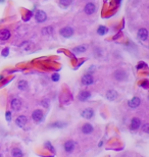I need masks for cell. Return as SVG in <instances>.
<instances>
[{"mask_svg":"<svg viewBox=\"0 0 149 157\" xmlns=\"http://www.w3.org/2000/svg\"><path fill=\"white\" fill-rule=\"evenodd\" d=\"M22 108V100L18 98H14L12 101V109L14 111H20Z\"/></svg>","mask_w":149,"mask_h":157,"instance_id":"cell-8","label":"cell"},{"mask_svg":"<svg viewBox=\"0 0 149 157\" xmlns=\"http://www.w3.org/2000/svg\"><path fill=\"white\" fill-rule=\"evenodd\" d=\"M8 53H9V49H8V48H5V49L2 50V55L5 56V57L8 55Z\"/></svg>","mask_w":149,"mask_h":157,"instance_id":"cell-31","label":"cell"},{"mask_svg":"<svg viewBox=\"0 0 149 157\" xmlns=\"http://www.w3.org/2000/svg\"><path fill=\"white\" fill-rule=\"evenodd\" d=\"M59 74H52V76H51V78H52V81L53 82H57L59 80Z\"/></svg>","mask_w":149,"mask_h":157,"instance_id":"cell-27","label":"cell"},{"mask_svg":"<svg viewBox=\"0 0 149 157\" xmlns=\"http://www.w3.org/2000/svg\"><path fill=\"white\" fill-rule=\"evenodd\" d=\"M10 38V32L8 30L4 29V30H1L0 31V40L2 41H6Z\"/></svg>","mask_w":149,"mask_h":157,"instance_id":"cell-15","label":"cell"},{"mask_svg":"<svg viewBox=\"0 0 149 157\" xmlns=\"http://www.w3.org/2000/svg\"><path fill=\"white\" fill-rule=\"evenodd\" d=\"M113 78L116 80V81H125V80H127V78H128V74H127V72H125L124 70H115L114 74H113Z\"/></svg>","mask_w":149,"mask_h":157,"instance_id":"cell-2","label":"cell"},{"mask_svg":"<svg viewBox=\"0 0 149 157\" xmlns=\"http://www.w3.org/2000/svg\"><path fill=\"white\" fill-rule=\"evenodd\" d=\"M95 11H96V6H95V4L92 2L87 3V4L85 5V7H84V12L86 14H88V16L93 14Z\"/></svg>","mask_w":149,"mask_h":157,"instance_id":"cell-5","label":"cell"},{"mask_svg":"<svg viewBox=\"0 0 149 157\" xmlns=\"http://www.w3.org/2000/svg\"><path fill=\"white\" fill-rule=\"evenodd\" d=\"M12 157H24V153L22 149L20 148H12Z\"/></svg>","mask_w":149,"mask_h":157,"instance_id":"cell-18","label":"cell"},{"mask_svg":"<svg viewBox=\"0 0 149 157\" xmlns=\"http://www.w3.org/2000/svg\"><path fill=\"white\" fill-rule=\"evenodd\" d=\"M137 37L139 40L146 41L147 38H148V31H147L146 29H144V28H143V29H140L137 33Z\"/></svg>","mask_w":149,"mask_h":157,"instance_id":"cell-12","label":"cell"},{"mask_svg":"<svg viewBox=\"0 0 149 157\" xmlns=\"http://www.w3.org/2000/svg\"><path fill=\"white\" fill-rule=\"evenodd\" d=\"M81 115L86 119H90L94 115V110L92 108H85L83 111L81 112Z\"/></svg>","mask_w":149,"mask_h":157,"instance_id":"cell-10","label":"cell"},{"mask_svg":"<svg viewBox=\"0 0 149 157\" xmlns=\"http://www.w3.org/2000/svg\"><path fill=\"white\" fill-rule=\"evenodd\" d=\"M87 49V46L86 45H81V46H78V47L74 48V49L72 50L74 53H83V52H85Z\"/></svg>","mask_w":149,"mask_h":157,"instance_id":"cell-21","label":"cell"},{"mask_svg":"<svg viewBox=\"0 0 149 157\" xmlns=\"http://www.w3.org/2000/svg\"><path fill=\"white\" fill-rule=\"evenodd\" d=\"M90 97H91V93L89 91H82L79 94V96H78V98H79L80 101H86Z\"/></svg>","mask_w":149,"mask_h":157,"instance_id":"cell-16","label":"cell"},{"mask_svg":"<svg viewBox=\"0 0 149 157\" xmlns=\"http://www.w3.org/2000/svg\"><path fill=\"white\" fill-rule=\"evenodd\" d=\"M66 126V122H63V121H55V122L51 123L50 125V128H56V129H62Z\"/></svg>","mask_w":149,"mask_h":157,"instance_id":"cell-20","label":"cell"},{"mask_svg":"<svg viewBox=\"0 0 149 157\" xmlns=\"http://www.w3.org/2000/svg\"><path fill=\"white\" fill-rule=\"evenodd\" d=\"M5 116H6V120L7 121H10V120H12V112L7 111L6 114H5Z\"/></svg>","mask_w":149,"mask_h":157,"instance_id":"cell-28","label":"cell"},{"mask_svg":"<svg viewBox=\"0 0 149 157\" xmlns=\"http://www.w3.org/2000/svg\"><path fill=\"white\" fill-rule=\"evenodd\" d=\"M82 84L85 86H90L92 85L93 83H94V78H93V76H91V74H84L83 76H82V80H81Z\"/></svg>","mask_w":149,"mask_h":157,"instance_id":"cell-6","label":"cell"},{"mask_svg":"<svg viewBox=\"0 0 149 157\" xmlns=\"http://www.w3.org/2000/svg\"><path fill=\"white\" fill-rule=\"evenodd\" d=\"M53 33V28L52 27H45L42 29V34L43 35H45V36H49V35H51V34Z\"/></svg>","mask_w":149,"mask_h":157,"instance_id":"cell-22","label":"cell"},{"mask_svg":"<svg viewBox=\"0 0 149 157\" xmlns=\"http://www.w3.org/2000/svg\"><path fill=\"white\" fill-rule=\"evenodd\" d=\"M59 33H60L61 36L64 37V38H70V37H72V35H74V29L70 27H64L60 30Z\"/></svg>","mask_w":149,"mask_h":157,"instance_id":"cell-4","label":"cell"},{"mask_svg":"<svg viewBox=\"0 0 149 157\" xmlns=\"http://www.w3.org/2000/svg\"><path fill=\"white\" fill-rule=\"evenodd\" d=\"M140 103H141V100L140 98H138V97H133L131 100L128 101V105L131 108H137L138 106L140 105Z\"/></svg>","mask_w":149,"mask_h":157,"instance_id":"cell-13","label":"cell"},{"mask_svg":"<svg viewBox=\"0 0 149 157\" xmlns=\"http://www.w3.org/2000/svg\"><path fill=\"white\" fill-rule=\"evenodd\" d=\"M141 130L143 131L144 133H149V123H144L142 126V128H141Z\"/></svg>","mask_w":149,"mask_h":157,"instance_id":"cell-26","label":"cell"},{"mask_svg":"<svg viewBox=\"0 0 149 157\" xmlns=\"http://www.w3.org/2000/svg\"><path fill=\"white\" fill-rule=\"evenodd\" d=\"M74 148H76V142L72 140H68L66 143L63 144V149L66 153H72L74 152Z\"/></svg>","mask_w":149,"mask_h":157,"instance_id":"cell-3","label":"cell"},{"mask_svg":"<svg viewBox=\"0 0 149 157\" xmlns=\"http://www.w3.org/2000/svg\"><path fill=\"white\" fill-rule=\"evenodd\" d=\"M18 88L20 90V91H27L28 88H29V85H28L27 81L22 80V81H20L18 83Z\"/></svg>","mask_w":149,"mask_h":157,"instance_id":"cell-19","label":"cell"},{"mask_svg":"<svg viewBox=\"0 0 149 157\" xmlns=\"http://www.w3.org/2000/svg\"><path fill=\"white\" fill-rule=\"evenodd\" d=\"M70 2H72V0H59V3L63 6H68L70 4Z\"/></svg>","mask_w":149,"mask_h":157,"instance_id":"cell-25","label":"cell"},{"mask_svg":"<svg viewBox=\"0 0 149 157\" xmlns=\"http://www.w3.org/2000/svg\"><path fill=\"white\" fill-rule=\"evenodd\" d=\"M143 67H147V64H146V63L141 62V63H139V64L137 65V68H138V70H140V68H143Z\"/></svg>","mask_w":149,"mask_h":157,"instance_id":"cell-30","label":"cell"},{"mask_svg":"<svg viewBox=\"0 0 149 157\" xmlns=\"http://www.w3.org/2000/svg\"><path fill=\"white\" fill-rule=\"evenodd\" d=\"M106 98L110 101L115 100V99L118 98V92L114 91V90H109V91H107V93H106Z\"/></svg>","mask_w":149,"mask_h":157,"instance_id":"cell-17","label":"cell"},{"mask_svg":"<svg viewBox=\"0 0 149 157\" xmlns=\"http://www.w3.org/2000/svg\"><path fill=\"white\" fill-rule=\"evenodd\" d=\"M32 118H33V120L35 121V122L37 123H40L43 121V118H44V114H43V111L40 109H36L33 111V113H32Z\"/></svg>","mask_w":149,"mask_h":157,"instance_id":"cell-1","label":"cell"},{"mask_svg":"<svg viewBox=\"0 0 149 157\" xmlns=\"http://www.w3.org/2000/svg\"><path fill=\"white\" fill-rule=\"evenodd\" d=\"M0 157H2V156H1V154H0Z\"/></svg>","mask_w":149,"mask_h":157,"instance_id":"cell-32","label":"cell"},{"mask_svg":"<svg viewBox=\"0 0 149 157\" xmlns=\"http://www.w3.org/2000/svg\"><path fill=\"white\" fill-rule=\"evenodd\" d=\"M27 122H28V118H27V116H25V115H20V116H18L16 119V123L22 129H25Z\"/></svg>","mask_w":149,"mask_h":157,"instance_id":"cell-7","label":"cell"},{"mask_svg":"<svg viewBox=\"0 0 149 157\" xmlns=\"http://www.w3.org/2000/svg\"><path fill=\"white\" fill-rule=\"evenodd\" d=\"M44 146H45V148L47 149V150H49L50 152H52V153H55V149H54V147H53V145H52L50 142H46L45 144H44Z\"/></svg>","mask_w":149,"mask_h":157,"instance_id":"cell-23","label":"cell"},{"mask_svg":"<svg viewBox=\"0 0 149 157\" xmlns=\"http://www.w3.org/2000/svg\"><path fill=\"white\" fill-rule=\"evenodd\" d=\"M82 133L85 135H90L93 133V131H94V128H93V126L91 125V123H84L83 126H82Z\"/></svg>","mask_w":149,"mask_h":157,"instance_id":"cell-11","label":"cell"},{"mask_svg":"<svg viewBox=\"0 0 149 157\" xmlns=\"http://www.w3.org/2000/svg\"><path fill=\"white\" fill-rule=\"evenodd\" d=\"M140 86H141V87H143V88H145V89H147V88H148V82H147V81L141 82Z\"/></svg>","mask_w":149,"mask_h":157,"instance_id":"cell-29","label":"cell"},{"mask_svg":"<svg viewBox=\"0 0 149 157\" xmlns=\"http://www.w3.org/2000/svg\"><path fill=\"white\" fill-rule=\"evenodd\" d=\"M108 32V30H107V28L106 27H104V26H100L99 28H98V31H97V33L99 34V35H105L106 33Z\"/></svg>","mask_w":149,"mask_h":157,"instance_id":"cell-24","label":"cell"},{"mask_svg":"<svg viewBox=\"0 0 149 157\" xmlns=\"http://www.w3.org/2000/svg\"><path fill=\"white\" fill-rule=\"evenodd\" d=\"M35 18L38 22H43L47 20V16L43 10H37L36 14H35Z\"/></svg>","mask_w":149,"mask_h":157,"instance_id":"cell-9","label":"cell"},{"mask_svg":"<svg viewBox=\"0 0 149 157\" xmlns=\"http://www.w3.org/2000/svg\"><path fill=\"white\" fill-rule=\"evenodd\" d=\"M141 126V119L138 117H133L131 120V130L136 131L140 128Z\"/></svg>","mask_w":149,"mask_h":157,"instance_id":"cell-14","label":"cell"}]
</instances>
